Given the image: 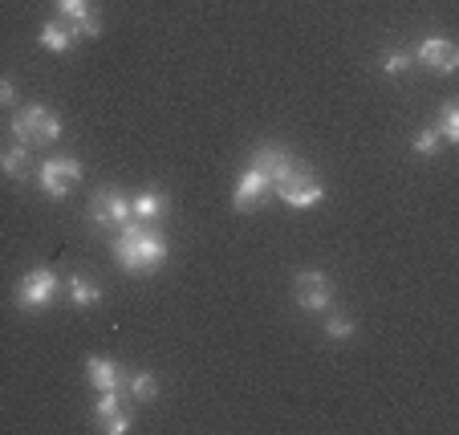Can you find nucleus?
<instances>
[{"label":"nucleus","mask_w":459,"mask_h":435,"mask_svg":"<svg viewBox=\"0 0 459 435\" xmlns=\"http://www.w3.org/2000/svg\"><path fill=\"white\" fill-rule=\"evenodd\" d=\"M411 53H382V74H390V78H399V74L411 70Z\"/></svg>","instance_id":"nucleus-20"},{"label":"nucleus","mask_w":459,"mask_h":435,"mask_svg":"<svg viewBox=\"0 0 459 435\" xmlns=\"http://www.w3.org/2000/svg\"><path fill=\"white\" fill-rule=\"evenodd\" d=\"M273 192L281 196V200L289 204V208H317L321 200H325V187H321L317 171H313L309 163H301V159H293V163L285 167V175H281L277 183H273Z\"/></svg>","instance_id":"nucleus-2"},{"label":"nucleus","mask_w":459,"mask_h":435,"mask_svg":"<svg viewBox=\"0 0 459 435\" xmlns=\"http://www.w3.org/2000/svg\"><path fill=\"white\" fill-rule=\"evenodd\" d=\"M37 41H41L49 53H70L78 37H74V25H70V21H45L41 33H37Z\"/></svg>","instance_id":"nucleus-13"},{"label":"nucleus","mask_w":459,"mask_h":435,"mask_svg":"<svg viewBox=\"0 0 459 435\" xmlns=\"http://www.w3.org/2000/svg\"><path fill=\"white\" fill-rule=\"evenodd\" d=\"M37 179H41V192L49 196V200H61V196H65L74 183L82 179V163H78V159H65V155L49 159V163H41Z\"/></svg>","instance_id":"nucleus-7"},{"label":"nucleus","mask_w":459,"mask_h":435,"mask_svg":"<svg viewBox=\"0 0 459 435\" xmlns=\"http://www.w3.org/2000/svg\"><path fill=\"white\" fill-rule=\"evenodd\" d=\"M350 334H354V322H350L346 314H330V318H325V338L342 342V338H350Z\"/></svg>","instance_id":"nucleus-19"},{"label":"nucleus","mask_w":459,"mask_h":435,"mask_svg":"<svg viewBox=\"0 0 459 435\" xmlns=\"http://www.w3.org/2000/svg\"><path fill=\"white\" fill-rule=\"evenodd\" d=\"M0 171L9 175V179H25V175L33 171V147L13 143L9 151H0Z\"/></svg>","instance_id":"nucleus-14"},{"label":"nucleus","mask_w":459,"mask_h":435,"mask_svg":"<svg viewBox=\"0 0 459 435\" xmlns=\"http://www.w3.org/2000/svg\"><path fill=\"white\" fill-rule=\"evenodd\" d=\"M61 293V277L53 269H29L17 285V305L21 309H45L53 297Z\"/></svg>","instance_id":"nucleus-5"},{"label":"nucleus","mask_w":459,"mask_h":435,"mask_svg":"<svg viewBox=\"0 0 459 435\" xmlns=\"http://www.w3.org/2000/svg\"><path fill=\"white\" fill-rule=\"evenodd\" d=\"M114 261H118V269L130 273V277H147V273H155L159 265L167 261V236L159 232L155 224L130 220V224L118 228V236H114Z\"/></svg>","instance_id":"nucleus-1"},{"label":"nucleus","mask_w":459,"mask_h":435,"mask_svg":"<svg viewBox=\"0 0 459 435\" xmlns=\"http://www.w3.org/2000/svg\"><path fill=\"white\" fill-rule=\"evenodd\" d=\"M65 293H70V301L78 305V309H90V305L102 301V289H98L90 277H82V273H74V277L65 281Z\"/></svg>","instance_id":"nucleus-15"},{"label":"nucleus","mask_w":459,"mask_h":435,"mask_svg":"<svg viewBox=\"0 0 459 435\" xmlns=\"http://www.w3.org/2000/svg\"><path fill=\"white\" fill-rule=\"evenodd\" d=\"M122 411V399H118V391H102L98 395V403H94V419L98 423H106V419H114Z\"/></svg>","instance_id":"nucleus-18"},{"label":"nucleus","mask_w":459,"mask_h":435,"mask_svg":"<svg viewBox=\"0 0 459 435\" xmlns=\"http://www.w3.org/2000/svg\"><path fill=\"white\" fill-rule=\"evenodd\" d=\"M70 25H74V37H86V41H90V37H102V21L94 17V9H90L86 17L70 21Z\"/></svg>","instance_id":"nucleus-21"},{"label":"nucleus","mask_w":459,"mask_h":435,"mask_svg":"<svg viewBox=\"0 0 459 435\" xmlns=\"http://www.w3.org/2000/svg\"><path fill=\"white\" fill-rule=\"evenodd\" d=\"M9 131H13V143H25V147H33V143H57L61 118L49 106H25V110L13 114Z\"/></svg>","instance_id":"nucleus-3"},{"label":"nucleus","mask_w":459,"mask_h":435,"mask_svg":"<svg viewBox=\"0 0 459 435\" xmlns=\"http://www.w3.org/2000/svg\"><path fill=\"white\" fill-rule=\"evenodd\" d=\"M167 208H171V200H167L163 187H147V192L130 196V216L139 220V224H159L167 216Z\"/></svg>","instance_id":"nucleus-10"},{"label":"nucleus","mask_w":459,"mask_h":435,"mask_svg":"<svg viewBox=\"0 0 459 435\" xmlns=\"http://www.w3.org/2000/svg\"><path fill=\"white\" fill-rule=\"evenodd\" d=\"M17 102V86L9 78H0V106H13Z\"/></svg>","instance_id":"nucleus-25"},{"label":"nucleus","mask_w":459,"mask_h":435,"mask_svg":"<svg viewBox=\"0 0 459 435\" xmlns=\"http://www.w3.org/2000/svg\"><path fill=\"white\" fill-rule=\"evenodd\" d=\"M98 427H102V431H110V435H126L130 431V415H126V411H118L114 419H106V423H98Z\"/></svg>","instance_id":"nucleus-24"},{"label":"nucleus","mask_w":459,"mask_h":435,"mask_svg":"<svg viewBox=\"0 0 459 435\" xmlns=\"http://www.w3.org/2000/svg\"><path fill=\"white\" fill-rule=\"evenodd\" d=\"M53 4H57L61 21H78V17L90 13V0H53Z\"/></svg>","instance_id":"nucleus-22"},{"label":"nucleus","mask_w":459,"mask_h":435,"mask_svg":"<svg viewBox=\"0 0 459 435\" xmlns=\"http://www.w3.org/2000/svg\"><path fill=\"white\" fill-rule=\"evenodd\" d=\"M293 301H297V309H305V314H325V309H330V301H333V281L325 277L321 269L297 273Z\"/></svg>","instance_id":"nucleus-4"},{"label":"nucleus","mask_w":459,"mask_h":435,"mask_svg":"<svg viewBox=\"0 0 459 435\" xmlns=\"http://www.w3.org/2000/svg\"><path fill=\"white\" fill-rule=\"evenodd\" d=\"M289 163H293V155H289L285 147H277V143H273V147H260L256 155H252V167H256V171H264V179H269V183H277L281 175H285Z\"/></svg>","instance_id":"nucleus-12"},{"label":"nucleus","mask_w":459,"mask_h":435,"mask_svg":"<svg viewBox=\"0 0 459 435\" xmlns=\"http://www.w3.org/2000/svg\"><path fill=\"white\" fill-rule=\"evenodd\" d=\"M122 391L130 395L134 403H155L159 399V378L151 370H139V375H126V387Z\"/></svg>","instance_id":"nucleus-16"},{"label":"nucleus","mask_w":459,"mask_h":435,"mask_svg":"<svg viewBox=\"0 0 459 435\" xmlns=\"http://www.w3.org/2000/svg\"><path fill=\"white\" fill-rule=\"evenodd\" d=\"M86 378H90L94 391H122V387H126V375H122L118 366H114L110 358H102V354L86 358Z\"/></svg>","instance_id":"nucleus-11"},{"label":"nucleus","mask_w":459,"mask_h":435,"mask_svg":"<svg viewBox=\"0 0 459 435\" xmlns=\"http://www.w3.org/2000/svg\"><path fill=\"white\" fill-rule=\"evenodd\" d=\"M439 147H443V139H439V131H435V126H427V131L415 139V151H419V155H427V159H431Z\"/></svg>","instance_id":"nucleus-23"},{"label":"nucleus","mask_w":459,"mask_h":435,"mask_svg":"<svg viewBox=\"0 0 459 435\" xmlns=\"http://www.w3.org/2000/svg\"><path fill=\"white\" fill-rule=\"evenodd\" d=\"M435 131H439L443 143H459V110L451 102L439 110V126H435Z\"/></svg>","instance_id":"nucleus-17"},{"label":"nucleus","mask_w":459,"mask_h":435,"mask_svg":"<svg viewBox=\"0 0 459 435\" xmlns=\"http://www.w3.org/2000/svg\"><path fill=\"white\" fill-rule=\"evenodd\" d=\"M415 57L423 61V65H431L435 74H455V65H459V49L447 41V37H427V41L415 49Z\"/></svg>","instance_id":"nucleus-9"},{"label":"nucleus","mask_w":459,"mask_h":435,"mask_svg":"<svg viewBox=\"0 0 459 435\" xmlns=\"http://www.w3.org/2000/svg\"><path fill=\"white\" fill-rule=\"evenodd\" d=\"M90 220H94L98 228H114V232L126 228L130 220H134L130 216V196L122 192V187H102V192L90 200Z\"/></svg>","instance_id":"nucleus-6"},{"label":"nucleus","mask_w":459,"mask_h":435,"mask_svg":"<svg viewBox=\"0 0 459 435\" xmlns=\"http://www.w3.org/2000/svg\"><path fill=\"white\" fill-rule=\"evenodd\" d=\"M273 192V183L264 179V171H256V167L248 163V171L240 175V183H236V192H232V208L236 212H256L260 204L269 200Z\"/></svg>","instance_id":"nucleus-8"}]
</instances>
